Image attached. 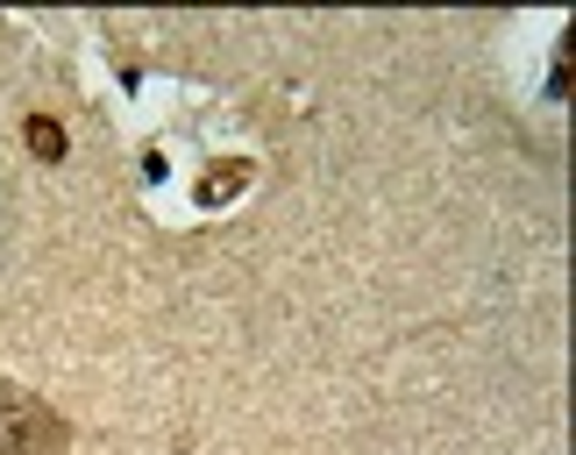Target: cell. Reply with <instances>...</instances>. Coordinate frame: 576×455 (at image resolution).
<instances>
[{"label": "cell", "instance_id": "cell-1", "mask_svg": "<svg viewBox=\"0 0 576 455\" xmlns=\"http://www.w3.org/2000/svg\"><path fill=\"white\" fill-rule=\"evenodd\" d=\"M71 448V428L51 413L43 399L29 391H0V455H65Z\"/></svg>", "mask_w": 576, "mask_h": 455}, {"label": "cell", "instance_id": "cell-2", "mask_svg": "<svg viewBox=\"0 0 576 455\" xmlns=\"http://www.w3.org/2000/svg\"><path fill=\"white\" fill-rule=\"evenodd\" d=\"M29 157H43V164H57V157H65V129H57L51 114H36V121H29Z\"/></svg>", "mask_w": 576, "mask_h": 455}]
</instances>
